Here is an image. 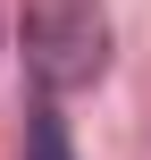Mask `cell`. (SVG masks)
I'll return each instance as SVG.
<instances>
[{
  "label": "cell",
  "instance_id": "1",
  "mask_svg": "<svg viewBox=\"0 0 151 160\" xmlns=\"http://www.w3.org/2000/svg\"><path fill=\"white\" fill-rule=\"evenodd\" d=\"M17 42H25V76L42 93H84L109 68V17H101V0H25Z\"/></svg>",
  "mask_w": 151,
  "mask_h": 160
},
{
  "label": "cell",
  "instance_id": "2",
  "mask_svg": "<svg viewBox=\"0 0 151 160\" xmlns=\"http://www.w3.org/2000/svg\"><path fill=\"white\" fill-rule=\"evenodd\" d=\"M25 160H76V152H67V118H59L50 101H42L34 127H25Z\"/></svg>",
  "mask_w": 151,
  "mask_h": 160
}]
</instances>
